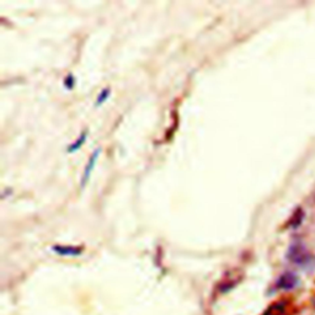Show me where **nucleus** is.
<instances>
[{
    "label": "nucleus",
    "instance_id": "obj_2",
    "mask_svg": "<svg viewBox=\"0 0 315 315\" xmlns=\"http://www.w3.org/2000/svg\"><path fill=\"white\" fill-rule=\"evenodd\" d=\"M99 154H100V149H95L93 152V154L90 155L89 160H87L86 165H85V169H84V172H83V177H81V181H80V186L81 189H84L85 185H86V183L89 181L90 178V175H92V171L94 170V166H95L96 164V160H98L99 158Z\"/></svg>",
    "mask_w": 315,
    "mask_h": 315
},
{
    "label": "nucleus",
    "instance_id": "obj_3",
    "mask_svg": "<svg viewBox=\"0 0 315 315\" xmlns=\"http://www.w3.org/2000/svg\"><path fill=\"white\" fill-rule=\"evenodd\" d=\"M298 283V278L296 275L291 274V272H287V274H283L282 276L280 277V280H278L277 282V286L278 288L281 289H292L294 288L297 286Z\"/></svg>",
    "mask_w": 315,
    "mask_h": 315
},
{
    "label": "nucleus",
    "instance_id": "obj_6",
    "mask_svg": "<svg viewBox=\"0 0 315 315\" xmlns=\"http://www.w3.org/2000/svg\"><path fill=\"white\" fill-rule=\"evenodd\" d=\"M285 308H286V304L283 302L275 303L274 305L269 306L263 315H282L283 313H285Z\"/></svg>",
    "mask_w": 315,
    "mask_h": 315
},
{
    "label": "nucleus",
    "instance_id": "obj_10",
    "mask_svg": "<svg viewBox=\"0 0 315 315\" xmlns=\"http://www.w3.org/2000/svg\"><path fill=\"white\" fill-rule=\"evenodd\" d=\"M313 304H314V306H315V298H314V302H313Z\"/></svg>",
    "mask_w": 315,
    "mask_h": 315
},
{
    "label": "nucleus",
    "instance_id": "obj_8",
    "mask_svg": "<svg viewBox=\"0 0 315 315\" xmlns=\"http://www.w3.org/2000/svg\"><path fill=\"white\" fill-rule=\"evenodd\" d=\"M303 215H304V214H303V211H302V209H300V208L296 209V212H294L293 215H292L291 220H289V223H291L292 228H297V227L299 226L300 223H302Z\"/></svg>",
    "mask_w": 315,
    "mask_h": 315
},
{
    "label": "nucleus",
    "instance_id": "obj_1",
    "mask_svg": "<svg viewBox=\"0 0 315 315\" xmlns=\"http://www.w3.org/2000/svg\"><path fill=\"white\" fill-rule=\"evenodd\" d=\"M288 259L291 260L292 262L298 263V265H303V263H305V261L309 259V255L304 249V246L300 245V244H294V245H292L291 249H289Z\"/></svg>",
    "mask_w": 315,
    "mask_h": 315
},
{
    "label": "nucleus",
    "instance_id": "obj_9",
    "mask_svg": "<svg viewBox=\"0 0 315 315\" xmlns=\"http://www.w3.org/2000/svg\"><path fill=\"white\" fill-rule=\"evenodd\" d=\"M63 84H64V86L67 87L68 90H72L73 87L75 86V78H74V75H73L72 73H70V74L65 75V78H64V80H63Z\"/></svg>",
    "mask_w": 315,
    "mask_h": 315
},
{
    "label": "nucleus",
    "instance_id": "obj_7",
    "mask_svg": "<svg viewBox=\"0 0 315 315\" xmlns=\"http://www.w3.org/2000/svg\"><path fill=\"white\" fill-rule=\"evenodd\" d=\"M110 94H111V89H110V87H104L100 92V94L98 95V98H96L95 106H100V105L104 104V102L110 98Z\"/></svg>",
    "mask_w": 315,
    "mask_h": 315
},
{
    "label": "nucleus",
    "instance_id": "obj_4",
    "mask_svg": "<svg viewBox=\"0 0 315 315\" xmlns=\"http://www.w3.org/2000/svg\"><path fill=\"white\" fill-rule=\"evenodd\" d=\"M53 250H55L57 254L59 255H64V256H75V255H79L81 252V248H78V246H68V245H55L53 246Z\"/></svg>",
    "mask_w": 315,
    "mask_h": 315
},
{
    "label": "nucleus",
    "instance_id": "obj_5",
    "mask_svg": "<svg viewBox=\"0 0 315 315\" xmlns=\"http://www.w3.org/2000/svg\"><path fill=\"white\" fill-rule=\"evenodd\" d=\"M86 137H87V132L86 130H83V132L80 133V136H79V137L76 138L69 147H68L67 152L68 153H75L76 150L80 149L81 147H83V144L85 143V141H86Z\"/></svg>",
    "mask_w": 315,
    "mask_h": 315
}]
</instances>
